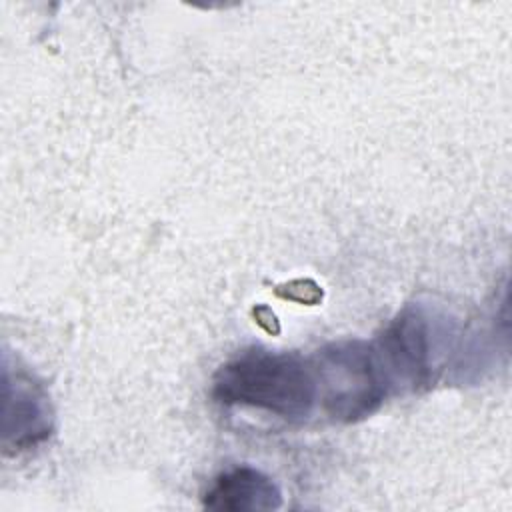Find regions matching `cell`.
I'll return each instance as SVG.
<instances>
[{
    "label": "cell",
    "mask_w": 512,
    "mask_h": 512,
    "mask_svg": "<svg viewBox=\"0 0 512 512\" xmlns=\"http://www.w3.org/2000/svg\"><path fill=\"white\" fill-rule=\"evenodd\" d=\"M212 394L224 404L262 408L286 420L308 418L318 400L310 360L264 348L244 350L220 366Z\"/></svg>",
    "instance_id": "cell-1"
},
{
    "label": "cell",
    "mask_w": 512,
    "mask_h": 512,
    "mask_svg": "<svg viewBox=\"0 0 512 512\" xmlns=\"http://www.w3.org/2000/svg\"><path fill=\"white\" fill-rule=\"evenodd\" d=\"M324 410L344 422L372 414L392 392L374 342H334L310 360Z\"/></svg>",
    "instance_id": "cell-2"
},
{
    "label": "cell",
    "mask_w": 512,
    "mask_h": 512,
    "mask_svg": "<svg viewBox=\"0 0 512 512\" xmlns=\"http://www.w3.org/2000/svg\"><path fill=\"white\" fill-rule=\"evenodd\" d=\"M430 324L422 310L406 308L374 342L392 388H418L430 380L434 346Z\"/></svg>",
    "instance_id": "cell-3"
},
{
    "label": "cell",
    "mask_w": 512,
    "mask_h": 512,
    "mask_svg": "<svg viewBox=\"0 0 512 512\" xmlns=\"http://www.w3.org/2000/svg\"><path fill=\"white\" fill-rule=\"evenodd\" d=\"M4 446L30 448L50 436L52 410L44 390L26 374L12 382L6 374L4 400Z\"/></svg>",
    "instance_id": "cell-4"
},
{
    "label": "cell",
    "mask_w": 512,
    "mask_h": 512,
    "mask_svg": "<svg viewBox=\"0 0 512 512\" xmlns=\"http://www.w3.org/2000/svg\"><path fill=\"white\" fill-rule=\"evenodd\" d=\"M202 500L210 510L268 512L280 508L282 492L262 470L238 466L218 474Z\"/></svg>",
    "instance_id": "cell-5"
}]
</instances>
